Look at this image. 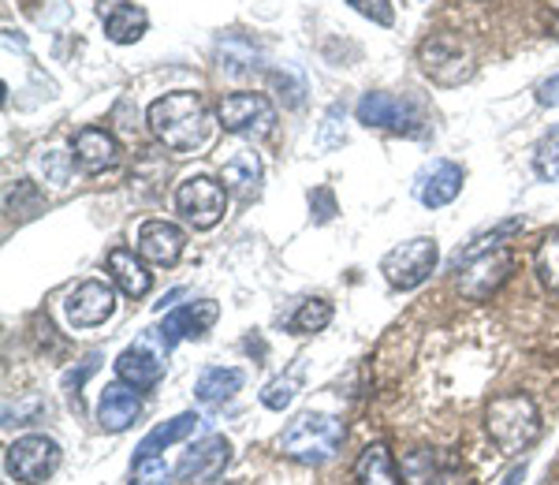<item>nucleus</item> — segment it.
<instances>
[{"label": "nucleus", "mask_w": 559, "mask_h": 485, "mask_svg": "<svg viewBox=\"0 0 559 485\" xmlns=\"http://www.w3.org/2000/svg\"><path fill=\"white\" fill-rule=\"evenodd\" d=\"M153 134L165 142V150L173 154H194L210 142V131H213V120H210V109L205 102L191 90H176V94H165L150 105L146 113Z\"/></svg>", "instance_id": "f257e3e1"}, {"label": "nucleus", "mask_w": 559, "mask_h": 485, "mask_svg": "<svg viewBox=\"0 0 559 485\" xmlns=\"http://www.w3.org/2000/svg\"><path fill=\"white\" fill-rule=\"evenodd\" d=\"M344 437H347V429L336 415L306 411V415H299L292 426L284 429V437H280V452H284L287 460L302 463V466H321L340 452Z\"/></svg>", "instance_id": "f03ea898"}, {"label": "nucleus", "mask_w": 559, "mask_h": 485, "mask_svg": "<svg viewBox=\"0 0 559 485\" xmlns=\"http://www.w3.org/2000/svg\"><path fill=\"white\" fill-rule=\"evenodd\" d=\"M485 426H489L492 445L500 448L503 456H519L526 448L537 445L540 437V411L537 403L522 392H511V397H496L485 411Z\"/></svg>", "instance_id": "7ed1b4c3"}, {"label": "nucleus", "mask_w": 559, "mask_h": 485, "mask_svg": "<svg viewBox=\"0 0 559 485\" xmlns=\"http://www.w3.org/2000/svg\"><path fill=\"white\" fill-rule=\"evenodd\" d=\"M437 258H440L437 239L418 236V239H407V242H400V247L388 250L384 262H381V273H384V281L392 287H400V292H414V287L426 284L432 276Z\"/></svg>", "instance_id": "20e7f679"}, {"label": "nucleus", "mask_w": 559, "mask_h": 485, "mask_svg": "<svg viewBox=\"0 0 559 485\" xmlns=\"http://www.w3.org/2000/svg\"><path fill=\"white\" fill-rule=\"evenodd\" d=\"M57 466H60V445L45 434H26L20 441L8 445V452H4L8 478H15L23 485H41Z\"/></svg>", "instance_id": "39448f33"}, {"label": "nucleus", "mask_w": 559, "mask_h": 485, "mask_svg": "<svg viewBox=\"0 0 559 485\" xmlns=\"http://www.w3.org/2000/svg\"><path fill=\"white\" fill-rule=\"evenodd\" d=\"M358 123L366 128H381V131H395V134H426V116H421L418 105L411 97H395V94H366L358 102Z\"/></svg>", "instance_id": "423d86ee"}, {"label": "nucleus", "mask_w": 559, "mask_h": 485, "mask_svg": "<svg viewBox=\"0 0 559 485\" xmlns=\"http://www.w3.org/2000/svg\"><path fill=\"white\" fill-rule=\"evenodd\" d=\"M176 210L183 213L187 224H194L198 232L213 228V224L224 221V210H228V187L216 184L210 176H191L176 187Z\"/></svg>", "instance_id": "0eeeda50"}, {"label": "nucleus", "mask_w": 559, "mask_h": 485, "mask_svg": "<svg viewBox=\"0 0 559 485\" xmlns=\"http://www.w3.org/2000/svg\"><path fill=\"white\" fill-rule=\"evenodd\" d=\"M165 340L157 336V329L150 332V336L134 340V344L116 358V377H120L123 385H131V389L139 392H150L153 385L165 377Z\"/></svg>", "instance_id": "6e6552de"}, {"label": "nucleus", "mask_w": 559, "mask_h": 485, "mask_svg": "<svg viewBox=\"0 0 559 485\" xmlns=\"http://www.w3.org/2000/svg\"><path fill=\"white\" fill-rule=\"evenodd\" d=\"M216 116H221L224 131L239 134V139H265L276 128V109L265 94H228Z\"/></svg>", "instance_id": "1a4fd4ad"}, {"label": "nucleus", "mask_w": 559, "mask_h": 485, "mask_svg": "<svg viewBox=\"0 0 559 485\" xmlns=\"http://www.w3.org/2000/svg\"><path fill=\"white\" fill-rule=\"evenodd\" d=\"M116 310V292L105 281H83L64 295V318L71 329L105 326Z\"/></svg>", "instance_id": "9d476101"}, {"label": "nucleus", "mask_w": 559, "mask_h": 485, "mask_svg": "<svg viewBox=\"0 0 559 485\" xmlns=\"http://www.w3.org/2000/svg\"><path fill=\"white\" fill-rule=\"evenodd\" d=\"M515 269V255L511 250H489V255L474 258V262L463 265V276H459V292L471 303H485L492 292H500L503 281Z\"/></svg>", "instance_id": "9b49d317"}, {"label": "nucleus", "mask_w": 559, "mask_h": 485, "mask_svg": "<svg viewBox=\"0 0 559 485\" xmlns=\"http://www.w3.org/2000/svg\"><path fill=\"white\" fill-rule=\"evenodd\" d=\"M261 179H265V168H261V157L254 154V150L228 146L221 154V184L228 187L231 194H239L242 202L258 199Z\"/></svg>", "instance_id": "f8f14e48"}, {"label": "nucleus", "mask_w": 559, "mask_h": 485, "mask_svg": "<svg viewBox=\"0 0 559 485\" xmlns=\"http://www.w3.org/2000/svg\"><path fill=\"white\" fill-rule=\"evenodd\" d=\"M463 184H466L463 165H455V161H432V165L421 168L418 184H414V194H418V202L426 205V210H440V205L459 199Z\"/></svg>", "instance_id": "ddd939ff"}, {"label": "nucleus", "mask_w": 559, "mask_h": 485, "mask_svg": "<svg viewBox=\"0 0 559 485\" xmlns=\"http://www.w3.org/2000/svg\"><path fill=\"white\" fill-rule=\"evenodd\" d=\"M216 318H221V307H216L213 299L183 303V307L173 310L165 321H160L157 336L165 340V347L179 344V340H191V336L198 340V336H205V332L216 326Z\"/></svg>", "instance_id": "4468645a"}, {"label": "nucleus", "mask_w": 559, "mask_h": 485, "mask_svg": "<svg viewBox=\"0 0 559 485\" xmlns=\"http://www.w3.org/2000/svg\"><path fill=\"white\" fill-rule=\"evenodd\" d=\"M421 64L437 83L444 86H455L471 75V64H466V52H463V42L459 38H448V34H437L421 45Z\"/></svg>", "instance_id": "2eb2a0df"}, {"label": "nucleus", "mask_w": 559, "mask_h": 485, "mask_svg": "<svg viewBox=\"0 0 559 485\" xmlns=\"http://www.w3.org/2000/svg\"><path fill=\"white\" fill-rule=\"evenodd\" d=\"M187 250L183 228L173 221H142L139 224V255L153 265H176Z\"/></svg>", "instance_id": "dca6fc26"}, {"label": "nucleus", "mask_w": 559, "mask_h": 485, "mask_svg": "<svg viewBox=\"0 0 559 485\" xmlns=\"http://www.w3.org/2000/svg\"><path fill=\"white\" fill-rule=\"evenodd\" d=\"M142 415V400H139V389L131 385L116 381V385H105L102 400H97V422L108 434H123V429L134 426V418Z\"/></svg>", "instance_id": "f3484780"}, {"label": "nucleus", "mask_w": 559, "mask_h": 485, "mask_svg": "<svg viewBox=\"0 0 559 485\" xmlns=\"http://www.w3.org/2000/svg\"><path fill=\"white\" fill-rule=\"evenodd\" d=\"M97 20L105 26V38L116 45L139 42L150 26V15L139 4H128V0H102L97 4Z\"/></svg>", "instance_id": "a211bd4d"}, {"label": "nucleus", "mask_w": 559, "mask_h": 485, "mask_svg": "<svg viewBox=\"0 0 559 485\" xmlns=\"http://www.w3.org/2000/svg\"><path fill=\"white\" fill-rule=\"evenodd\" d=\"M228 456H231L228 437H205V441L191 445V452L179 460L176 474L183 482H210V478H216V474L224 471Z\"/></svg>", "instance_id": "6ab92c4d"}, {"label": "nucleus", "mask_w": 559, "mask_h": 485, "mask_svg": "<svg viewBox=\"0 0 559 485\" xmlns=\"http://www.w3.org/2000/svg\"><path fill=\"white\" fill-rule=\"evenodd\" d=\"M108 273H112L116 287H120L128 299H142V295H150V287H153V273L128 247H116L112 255H108Z\"/></svg>", "instance_id": "aec40b11"}, {"label": "nucleus", "mask_w": 559, "mask_h": 485, "mask_svg": "<svg viewBox=\"0 0 559 485\" xmlns=\"http://www.w3.org/2000/svg\"><path fill=\"white\" fill-rule=\"evenodd\" d=\"M75 161L86 173H105L120 161V146L105 128H83L75 134Z\"/></svg>", "instance_id": "412c9836"}, {"label": "nucleus", "mask_w": 559, "mask_h": 485, "mask_svg": "<svg viewBox=\"0 0 559 485\" xmlns=\"http://www.w3.org/2000/svg\"><path fill=\"white\" fill-rule=\"evenodd\" d=\"M242 381H247V374L236 370V366H205L202 377L194 381V397L216 407V403H228L236 397L242 389Z\"/></svg>", "instance_id": "4be33fe9"}, {"label": "nucleus", "mask_w": 559, "mask_h": 485, "mask_svg": "<svg viewBox=\"0 0 559 485\" xmlns=\"http://www.w3.org/2000/svg\"><path fill=\"white\" fill-rule=\"evenodd\" d=\"M355 482L358 485H400V474H395V463L384 445H369L366 452L358 456Z\"/></svg>", "instance_id": "5701e85b"}, {"label": "nucleus", "mask_w": 559, "mask_h": 485, "mask_svg": "<svg viewBox=\"0 0 559 485\" xmlns=\"http://www.w3.org/2000/svg\"><path fill=\"white\" fill-rule=\"evenodd\" d=\"M198 418L194 411H183V415H176L173 422H165V426H157V429H150L146 437H142V445H139V456H150V452H160V448H168V445H179V441H187V437L198 429Z\"/></svg>", "instance_id": "b1692460"}, {"label": "nucleus", "mask_w": 559, "mask_h": 485, "mask_svg": "<svg viewBox=\"0 0 559 485\" xmlns=\"http://www.w3.org/2000/svg\"><path fill=\"white\" fill-rule=\"evenodd\" d=\"M34 173L49 187H68L71 173H75V157H71L68 150H41V154L34 157Z\"/></svg>", "instance_id": "393cba45"}, {"label": "nucleus", "mask_w": 559, "mask_h": 485, "mask_svg": "<svg viewBox=\"0 0 559 485\" xmlns=\"http://www.w3.org/2000/svg\"><path fill=\"white\" fill-rule=\"evenodd\" d=\"M515 232H522V217H511V221H503V224H496V228L489 232V236H481V239H474L466 250H459V255L452 258V265L455 269H463L466 262H474V258H481V255H489V250L500 247V239H508V236H515Z\"/></svg>", "instance_id": "a878e982"}, {"label": "nucleus", "mask_w": 559, "mask_h": 485, "mask_svg": "<svg viewBox=\"0 0 559 485\" xmlns=\"http://www.w3.org/2000/svg\"><path fill=\"white\" fill-rule=\"evenodd\" d=\"M299 389H302V366H295L292 374H284V377H276V381L265 385L261 403H265L269 411H284V407H292V403H295Z\"/></svg>", "instance_id": "bb28decb"}, {"label": "nucleus", "mask_w": 559, "mask_h": 485, "mask_svg": "<svg viewBox=\"0 0 559 485\" xmlns=\"http://www.w3.org/2000/svg\"><path fill=\"white\" fill-rule=\"evenodd\" d=\"M534 265H537L540 284L559 295V232L545 236V242H540L537 255H534Z\"/></svg>", "instance_id": "cd10ccee"}, {"label": "nucleus", "mask_w": 559, "mask_h": 485, "mask_svg": "<svg viewBox=\"0 0 559 485\" xmlns=\"http://www.w3.org/2000/svg\"><path fill=\"white\" fill-rule=\"evenodd\" d=\"M332 321V303L329 299H306L299 310H295L292 318V332H302V336H310V332H321L324 326Z\"/></svg>", "instance_id": "c85d7f7f"}, {"label": "nucleus", "mask_w": 559, "mask_h": 485, "mask_svg": "<svg viewBox=\"0 0 559 485\" xmlns=\"http://www.w3.org/2000/svg\"><path fill=\"white\" fill-rule=\"evenodd\" d=\"M534 173L545 184H559V128H552L534 150Z\"/></svg>", "instance_id": "c756f323"}, {"label": "nucleus", "mask_w": 559, "mask_h": 485, "mask_svg": "<svg viewBox=\"0 0 559 485\" xmlns=\"http://www.w3.org/2000/svg\"><path fill=\"white\" fill-rule=\"evenodd\" d=\"M168 478H173V466L160 460L157 452L134 456V463H131V485H168Z\"/></svg>", "instance_id": "7c9ffc66"}, {"label": "nucleus", "mask_w": 559, "mask_h": 485, "mask_svg": "<svg viewBox=\"0 0 559 485\" xmlns=\"http://www.w3.org/2000/svg\"><path fill=\"white\" fill-rule=\"evenodd\" d=\"M403 478L407 485H437L440 466L432 460V452H407L403 456Z\"/></svg>", "instance_id": "2f4dec72"}, {"label": "nucleus", "mask_w": 559, "mask_h": 485, "mask_svg": "<svg viewBox=\"0 0 559 485\" xmlns=\"http://www.w3.org/2000/svg\"><path fill=\"white\" fill-rule=\"evenodd\" d=\"M4 205H8V213H12V217H15V213H20V217H31V213L41 205V191H38V184H31V179H23V184L8 187Z\"/></svg>", "instance_id": "473e14b6"}, {"label": "nucleus", "mask_w": 559, "mask_h": 485, "mask_svg": "<svg viewBox=\"0 0 559 485\" xmlns=\"http://www.w3.org/2000/svg\"><path fill=\"white\" fill-rule=\"evenodd\" d=\"M344 146V105H329L318 131V150H336Z\"/></svg>", "instance_id": "72a5a7b5"}, {"label": "nucleus", "mask_w": 559, "mask_h": 485, "mask_svg": "<svg viewBox=\"0 0 559 485\" xmlns=\"http://www.w3.org/2000/svg\"><path fill=\"white\" fill-rule=\"evenodd\" d=\"M355 12H362L366 20L381 23V26H392V4L388 0H347Z\"/></svg>", "instance_id": "f704fd0d"}, {"label": "nucleus", "mask_w": 559, "mask_h": 485, "mask_svg": "<svg viewBox=\"0 0 559 485\" xmlns=\"http://www.w3.org/2000/svg\"><path fill=\"white\" fill-rule=\"evenodd\" d=\"M310 210L318 213V224L336 217V199H332L329 187H318V191H310Z\"/></svg>", "instance_id": "c9c22d12"}, {"label": "nucleus", "mask_w": 559, "mask_h": 485, "mask_svg": "<svg viewBox=\"0 0 559 485\" xmlns=\"http://www.w3.org/2000/svg\"><path fill=\"white\" fill-rule=\"evenodd\" d=\"M537 102L548 105V109H556V105H559V75H552V79H545V83H540Z\"/></svg>", "instance_id": "e433bc0d"}, {"label": "nucleus", "mask_w": 559, "mask_h": 485, "mask_svg": "<svg viewBox=\"0 0 559 485\" xmlns=\"http://www.w3.org/2000/svg\"><path fill=\"white\" fill-rule=\"evenodd\" d=\"M522 478H526V463H522V466H515V471H511L508 478H503V485H519Z\"/></svg>", "instance_id": "4c0bfd02"}, {"label": "nucleus", "mask_w": 559, "mask_h": 485, "mask_svg": "<svg viewBox=\"0 0 559 485\" xmlns=\"http://www.w3.org/2000/svg\"><path fill=\"white\" fill-rule=\"evenodd\" d=\"M556 38H559V20H556Z\"/></svg>", "instance_id": "58836bf2"}]
</instances>
